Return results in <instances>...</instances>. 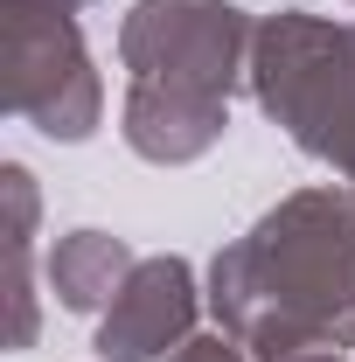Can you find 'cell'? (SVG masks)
Wrapping results in <instances>:
<instances>
[{"instance_id": "obj_1", "label": "cell", "mask_w": 355, "mask_h": 362, "mask_svg": "<svg viewBox=\"0 0 355 362\" xmlns=\"http://www.w3.org/2000/svg\"><path fill=\"white\" fill-rule=\"evenodd\" d=\"M209 314L251 362L355 349V188L320 181L272 202L209 265Z\"/></svg>"}, {"instance_id": "obj_2", "label": "cell", "mask_w": 355, "mask_h": 362, "mask_svg": "<svg viewBox=\"0 0 355 362\" xmlns=\"http://www.w3.org/2000/svg\"><path fill=\"white\" fill-rule=\"evenodd\" d=\"M251 98L307 160H342L355 139V21L265 14L251 35Z\"/></svg>"}, {"instance_id": "obj_3", "label": "cell", "mask_w": 355, "mask_h": 362, "mask_svg": "<svg viewBox=\"0 0 355 362\" xmlns=\"http://www.w3.org/2000/svg\"><path fill=\"white\" fill-rule=\"evenodd\" d=\"M98 0H0V63H7V112L28 119L42 139L98 133L105 77L84 49V14Z\"/></svg>"}, {"instance_id": "obj_4", "label": "cell", "mask_w": 355, "mask_h": 362, "mask_svg": "<svg viewBox=\"0 0 355 362\" xmlns=\"http://www.w3.org/2000/svg\"><path fill=\"white\" fill-rule=\"evenodd\" d=\"M251 35L258 21L230 0H133L119 14V63L133 84L202 90L223 98L251 84Z\"/></svg>"}, {"instance_id": "obj_5", "label": "cell", "mask_w": 355, "mask_h": 362, "mask_svg": "<svg viewBox=\"0 0 355 362\" xmlns=\"http://www.w3.org/2000/svg\"><path fill=\"white\" fill-rule=\"evenodd\" d=\"M195 314H202V286L195 265L161 251L139 258L133 279L119 286V300L98 314V362H168L175 349L195 341Z\"/></svg>"}, {"instance_id": "obj_6", "label": "cell", "mask_w": 355, "mask_h": 362, "mask_svg": "<svg viewBox=\"0 0 355 362\" xmlns=\"http://www.w3.org/2000/svg\"><path fill=\"white\" fill-rule=\"evenodd\" d=\"M230 133V105L202 90H168V84H126L119 105V139L153 168H188Z\"/></svg>"}, {"instance_id": "obj_7", "label": "cell", "mask_w": 355, "mask_h": 362, "mask_svg": "<svg viewBox=\"0 0 355 362\" xmlns=\"http://www.w3.org/2000/svg\"><path fill=\"white\" fill-rule=\"evenodd\" d=\"M133 265L139 258H133L126 237H112V230H70V237L49 244V293L70 314H105L119 300V286L133 279Z\"/></svg>"}, {"instance_id": "obj_8", "label": "cell", "mask_w": 355, "mask_h": 362, "mask_svg": "<svg viewBox=\"0 0 355 362\" xmlns=\"http://www.w3.org/2000/svg\"><path fill=\"white\" fill-rule=\"evenodd\" d=\"M35 327H42V307H35V237L7 230V349H35Z\"/></svg>"}, {"instance_id": "obj_9", "label": "cell", "mask_w": 355, "mask_h": 362, "mask_svg": "<svg viewBox=\"0 0 355 362\" xmlns=\"http://www.w3.org/2000/svg\"><path fill=\"white\" fill-rule=\"evenodd\" d=\"M168 362H251V349H237V341L216 327V334H195L188 349H175Z\"/></svg>"}, {"instance_id": "obj_10", "label": "cell", "mask_w": 355, "mask_h": 362, "mask_svg": "<svg viewBox=\"0 0 355 362\" xmlns=\"http://www.w3.org/2000/svg\"><path fill=\"white\" fill-rule=\"evenodd\" d=\"M272 362H349L342 349H293V356H272Z\"/></svg>"}, {"instance_id": "obj_11", "label": "cell", "mask_w": 355, "mask_h": 362, "mask_svg": "<svg viewBox=\"0 0 355 362\" xmlns=\"http://www.w3.org/2000/svg\"><path fill=\"white\" fill-rule=\"evenodd\" d=\"M334 175H342V181H349V188H355V139H349V146H342V160H334Z\"/></svg>"}]
</instances>
